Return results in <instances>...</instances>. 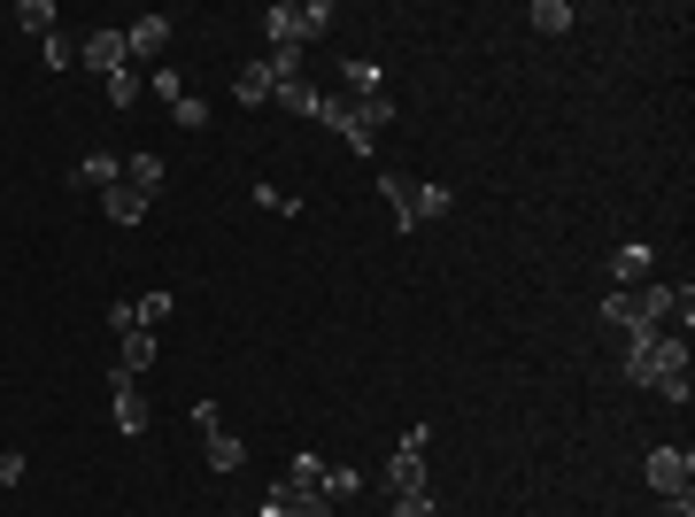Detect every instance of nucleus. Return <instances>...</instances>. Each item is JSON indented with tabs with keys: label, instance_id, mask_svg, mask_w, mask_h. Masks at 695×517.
<instances>
[{
	"label": "nucleus",
	"instance_id": "nucleus-1",
	"mask_svg": "<svg viewBox=\"0 0 695 517\" xmlns=\"http://www.w3.org/2000/svg\"><path fill=\"white\" fill-rule=\"evenodd\" d=\"M626 378H634L642 394L688 402V341H681V333H634V341H626Z\"/></svg>",
	"mask_w": 695,
	"mask_h": 517
},
{
	"label": "nucleus",
	"instance_id": "nucleus-2",
	"mask_svg": "<svg viewBox=\"0 0 695 517\" xmlns=\"http://www.w3.org/2000/svg\"><path fill=\"white\" fill-rule=\"evenodd\" d=\"M318 124L341 140L348 155H371V132H386L394 124V101L386 93H371V101H348V93H318Z\"/></svg>",
	"mask_w": 695,
	"mask_h": 517
},
{
	"label": "nucleus",
	"instance_id": "nucleus-3",
	"mask_svg": "<svg viewBox=\"0 0 695 517\" xmlns=\"http://www.w3.org/2000/svg\"><path fill=\"white\" fill-rule=\"evenodd\" d=\"M673 317H681V294H673V286H634V294L611 286V302H603V325L626 333V341H634V333H665Z\"/></svg>",
	"mask_w": 695,
	"mask_h": 517
},
{
	"label": "nucleus",
	"instance_id": "nucleus-4",
	"mask_svg": "<svg viewBox=\"0 0 695 517\" xmlns=\"http://www.w3.org/2000/svg\"><path fill=\"white\" fill-rule=\"evenodd\" d=\"M333 23V0H279L271 16H263V31L279 39V47H302V39H318Z\"/></svg>",
	"mask_w": 695,
	"mask_h": 517
},
{
	"label": "nucleus",
	"instance_id": "nucleus-5",
	"mask_svg": "<svg viewBox=\"0 0 695 517\" xmlns=\"http://www.w3.org/2000/svg\"><path fill=\"white\" fill-rule=\"evenodd\" d=\"M433 479H425V425H410L402 433V448H394V464H386V495H425Z\"/></svg>",
	"mask_w": 695,
	"mask_h": 517
},
{
	"label": "nucleus",
	"instance_id": "nucleus-6",
	"mask_svg": "<svg viewBox=\"0 0 695 517\" xmlns=\"http://www.w3.org/2000/svg\"><path fill=\"white\" fill-rule=\"evenodd\" d=\"M649 487L673 503V495H688L695 487V456L688 448H649Z\"/></svg>",
	"mask_w": 695,
	"mask_h": 517
},
{
	"label": "nucleus",
	"instance_id": "nucleus-7",
	"mask_svg": "<svg viewBox=\"0 0 695 517\" xmlns=\"http://www.w3.org/2000/svg\"><path fill=\"white\" fill-rule=\"evenodd\" d=\"M109 409H117V433H124V440H140V433L155 425V402H148L140 378H124V371H117V402H109Z\"/></svg>",
	"mask_w": 695,
	"mask_h": 517
},
{
	"label": "nucleus",
	"instance_id": "nucleus-8",
	"mask_svg": "<svg viewBox=\"0 0 695 517\" xmlns=\"http://www.w3.org/2000/svg\"><path fill=\"white\" fill-rule=\"evenodd\" d=\"M78 62H85V70H101V78H117V70H132V47H124V31L109 23V31H93V39L78 47Z\"/></svg>",
	"mask_w": 695,
	"mask_h": 517
},
{
	"label": "nucleus",
	"instance_id": "nucleus-9",
	"mask_svg": "<svg viewBox=\"0 0 695 517\" xmlns=\"http://www.w3.org/2000/svg\"><path fill=\"white\" fill-rule=\"evenodd\" d=\"M124 47H132V62H163V47H171V16H140V23L124 31Z\"/></svg>",
	"mask_w": 695,
	"mask_h": 517
},
{
	"label": "nucleus",
	"instance_id": "nucleus-10",
	"mask_svg": "<svg viewBox=\"0 0 695 517\" xmlns=\"http://www.w3.org/2000/svg\"><path fill=\"white\" fill-rule=\"evenodd\" d=\"M449 209H456V185H441V178H417V185H410V224L449 216Z\"/></svg>",
	"mask_w": 695,
	"mask_h": 517
},
{
	"label": "nucleus",
	"instance_id": "nucleus-11",
	"mask_svg": "<svg viewBox=\"0 0 695 517\" xmlns=\"http://www.w3.org/2000/svg\"><path fill=\"white\" fill-rule=\"evenodd\" d=\"M611 286H618V294L649 286V247H618V255H611Z\"/></svg>",
	"mask_w": 695,
	"mask_h": 517
},
{
	"label": "nucleus",
	"instance_id": "nucleus-12",
	"mask_svg": "<svg viewBox=\"0 0 695 517\" xmlns=\"http://www.w3.org/2000/svg\"><path fill=\"white\" fill-rule=\"evenodd\" d=\"M232 93H240V109H263V101H271V93H279V78H271V62H248V70H240V85H232Z\"/></svg>",
	"mask_w": 695,
	"mask_h": 517
},
{
	"label": "nucleus",
	"instance_id": "nucleus-13",
	"mask_svg": "<svg viewBox=\"0 0 695 517\" xmlns=\"http://www.w3.org/2000/svg\"><path fill=\"white\" fill-rule=\"evenodd\" d=\"M101 209H109V224H140V216H148V193H132V185L117 178V185L101 193Z\"/></svg>",
	"mask_w": 695,
	"mask_h": 517
},
{
	"label": "nucleus",
	"instance_id": "nucleus-14",
	"mask_svg": "<svg viewBox=\"0 0 695 517\" xmlns=\"http://www.w3.org/2000/svg\"><path fill=\"white\" fill-rule=\"evenodd\" d=\"M124 185H132V193H148V201H155V193H163V155H148V148H140V155H132V163H124Z\"/></svg>",
	"mask_w": 695,
	"mask_h": 517
},
{
	"label": "nucleus",
	"instance_id": "nucleus-15",
	"mask_svg": "<svg viewBox=\"0 0 695 517\" xmlns=\"http://www.w3.org/2000/svg\"><path fill=\"white\" fill-rule=\"evenodd\" d=\"M341 85H348V101H371L386 78H379V62H363V54H355V62H341Z\"/></svg>",
	"mask_w": 695,
	"mask_h": 517
},
{
	"label": "nucleus",
	"instance_id": "nucleus-16",
	"mask_svg": "<svg viewBox=\"0 0 695 517\" xmlns=\"http://www.w3.org/2000/svg\"><path fill=\"white\" fill-rule=\"evenodd\" d=\"M271 101H279L286 116H318V85H310V78H286V85H279Z\"/></svg>",
	"mask_w": 695,
	"mask_h": 517
},
{
	"label": "nucleus",
	"instance_id": "nucleus-17",
	"mask_svg": "<svg viewBox=\"0 0 695 517\" xmlns=\"http://www.w3.org/2000/svg\"><path fill=\"white\" fill-rule=\"evenodd\" d=\"M318 487H325V503H333V510H341L348 495H355V487H363V472H348V464H325V472H318Z\"/></svg>",
	"mask_w": 695,
	"mask_h": 517
},
{
	"label": "nucleus",
	"instance_id": "nucleus-18",
	"mask_svg": "<svg viewBox=\"0 0 695 517\" xmlns=\"http://www.w3.org/2000/svg\"><path fill=\"white\" fill-rule=\"evenodd\" d=\"M117 178H124V163H117V155H85V163H78V185H93V193H109Z\"/></svg>",
	"mask_w": 695,
	"mask_h": 517
},
{
	"label": "nucleus",
	"instance_id": "nucleus-19",
	"mask_svg": "<svg viewBox=\"0 0 695 517\" xmlns=\"http://www.w3.org/2000/svg\"><path fill=\"white\" fill-rule=\"evenodd\" d=\"M533 31L564 39V31H572V0H533Z\"/></svg>",
	"mask_w": 695,
	"mask_h": 517
},
{
	"label": "nucleus",
	"instance_id": "nucleus-20",
	"mask_svg": "<svg viewBox=\"0 0 695 517\" xmlns=\"http://www.w3.org/2000/svg\"><path fill=\"white\" fill-rule=\"evenodd\" d=\"M148 363H155V333H124V363H117V371H124V378H140Z\"/></svg>",
	"mask_w": 695,
	"mask_h": 517
},
{
	"label": "nucleus",
	"instance_id": "nucleus-21",
	"mask_svg": "<svg viewBox=\"0 0 695 517\" xmlns=\"http://www.w3.org/2000/svg\"><path fill=\"white\" fill-rule=\"evenodd\" d=\"M410 185H417V178H402V171H386V178H379V193L394 201V224H402V232H410Z\"/></svg>",
	"mask_w": 695,
	"mask_h": 517
},
{
	"label": "nucleus",
	"instance_id": "nucleus-22",
	"mask_svg": "<svg viewBox=\"0 0 695 517\" xmlns=\"http://www.w3.org/2000/svg\"><path fill=\"white\" fill-rule=\"evenodd\" d=\"M101 93H109V109H132V101H140L148 85H140L132 70H117V78H101Z\"/></svg>",
	"mask_w": 695,
	"mask_h": 517
},
{
	"label": "nucleus",
	"instance_id": "nucleus-23",
	"mask_svg": "<svg viewBox=\"0 0 695 517\" xmlns=\"http://www.w3.org/2000/svg\"><path fill=\"white\" fill-rule=\"evenodd\" d=\"M209 464H216V472H240V464H248V448H240L232 433H209Z\"/></svg>",
	"mask_w": 695,
	"mask_h": 517
},
{
	"label": "nucleus",
	"instance_id": "nucleus-24",
	"mask_svg": "<svg viewBox=\"0 0 695 517\" xmlns=\"http://www.w3.org/2000/svg\"><path fill=\"white\" fill-rule=\"evenodd\" d=\"M386 517H441V503H433V487H425V495H394Z\"/></svg>",
	"mask_w": 695,
	"mask_h": 517
},
{
	"label": "nucleus",
	"instance_id": "nucleus-25",
	"mask_svg": "<svg viewBox=\"0 0 695 517\" xmlns=\"http://www.w3.org/2000/svg\"><path fill=\"white\" fill-rule=\"evenodd\" d=\"M171 116H178V132H209V101H193V93H185V101H178Z\"/></svg>",
	"mask_w": 695,
	"mask_h": 517
},
{
	"label": "nucleus",
	"instance_id": "nucleus-26",
	"mask_svg": "<svg viewBox=\"0 0 695 517\" xmlns=\"http://www.w3.org/2000/svg\"><path fill=\"white\" fill-rule=\"evenodd\" d=\"M16 23H23V31H39V39H47V23H54V8H47V0H23V8H16Z\"/></svg>",
	"mask_w": 695,
	"mask_h": 517
},
{
	"label": "nucleus",
	"instance_id": "nucleus-27",
	"mask_svg": "<svg viewBox=\"0 0 695 517\" xmlns=\"http://www.w3.org/2000/svg\"><path fill=\"white\" fill-rule=\"evenodd\" d=\"M132 310H140V333H148V325H163V317H171V294H140Z\"/></svg>",
	"mask_w": 695,
	"mask_h": 517
},
{
	"label": "nucleus",
	"instance_id": "nucleus-28",
	"mask_svg": "<svg viewBox=\"0 0 695 517\" xmlns=\"http://www.w3.org/2000/svg\"><path fill=\"white\" fill-rule=\"evenodd\" d=\"M148 93H163V101L178 109V101H185V78H178V70H155V78H148Z\"/></svg>",
	"mask_w": 695,
	"mask_h": 517
},
{
	"label": "nucleus",
	"instance_id": "nucleus-29",
	"mask_svg": "<svg viewBox=\"0 0 695 517\" xmlns=\"http://www.w3.org/2000/svg\"><path fill=\"white\" fill-rule=\"evenodd\" d=\"M39 47H47V62H54V70H70V62H78V47H70V39H62V31H47V39H39Z\"/></svg>",
	"mask_w": 695,
	"mask_h": 517
},
{
	"label": "nucleus",
	"instance_id": "nucleus-30",
	"mask_svg": "<svg viewBox=\"0 0 695 517\" xmlns=\"http://www.w3.org/2000/svg\"><path fill=\"white\" fill-rule=\"evenodd\" d=\"M23 479V456H0V487H16Z\"/></svg>",
	"mask_w": 695,
	"mask_h": 517
}]
</instances>
